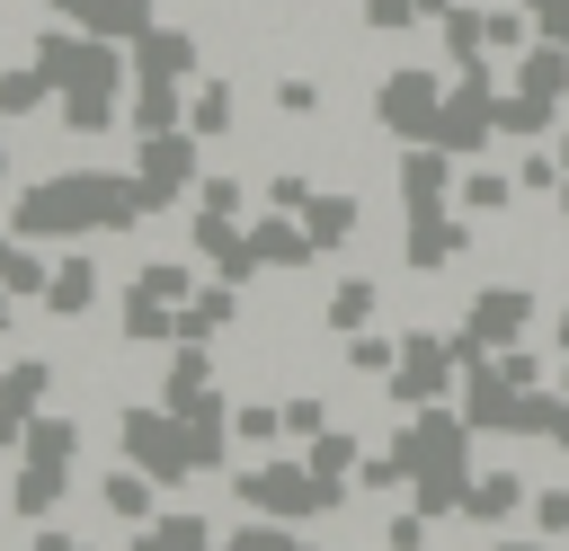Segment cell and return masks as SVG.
<instances>
[{"label": "cell", "instance_id": "obj_45", "mask_svg": "<svg viewBox=\"0 0 569 551\" xmlns=\"http://www.w3.org/2000/svg\"><path fill=\"white\" fill-rule=\"evenodd\" d=\"M196 204H204V213H231V222H249V178H204V187H196Z\"/></svg>", "mask_w": 569, "mask_h": 551}, {"label": "cell", "instance_id": "obj_36", "mask_svg": "<svg viewBox=\"0 0 569 551\" xmlns=\"http://www.w3.org/2000/svg\"><path fill=\"white\" fill-rule=\"evenodd\" d=\"M151 27H160L151 0H98V18H89V36H107V44H133V36H151Z\"/></svg>", "mask_w": 569, "mask_h": 551}, {"label": "cell", "instance_id": "obj_24", "mask_svg": "<svg viewBox=\"0 0 569 551\" xmlns=\"http://www.w3.org/2000/svg\"><path fill=\"white\" fill-rule=\"evenodd\" d=\"M551 124H560L551 98H533V89H498V142H560Z\"/></svg>", "mask_w": 569, "mask_h": 551}, {"label": "cell", "instance_id": "obj_11", "mask_svg": "<svg viewBox=\"0 0 569 551\" xmlns=\"http://www.w3.org/2000/svg\"><path fill=\"white\" fill-rule=\"evenodd\" d=\"M453 258H471V213H462V204L400 222V267H409V276H445Z\"/></svg>", "mask_w": 569, "mask_h": 551}, {"label": "cell", "instance_id": "obj_23", "mask_svg": "<svg viewBox=\"0 0 569 551\" xmlns=\"http://www.w3.org/2000/svg\"><path fill=\"white\" fill-rule=\"evenodd\" d=\"M98 507H107V515L133 533V524H151V515H160V480L124 462V471H107V480H98Z\"/></svg>", "mask_w": 569, "mask_h": 551}, {"label": "cell", "instance_id": "obj_8", "mask_svg": "<svg viewBox=\"0 0 569 551\" xmlns=\"http://www.w3.org/2000/svg\"><path fill=\"white\" fill-rule=\"evenodd\" d=\"M133 178H142V204L151 213H169L178 196H196L204 187V133H133Z\"/></svg>", "mask_w": 569, "mask_h": 551}, {"label": "cell", "instance_id": "obj_51", "mask_svg": "<svg viewBox=\"0 0 569 551\" xmlns=\"http://www.w3.org/2000/svg\"><path fill=\"white\" fill-rule=\"evenodd\" d=\"M551 347H560V355H569V302H560V311H551Z\"/></svg>", "mask_w": 569, "mask_h": 551}, {"label": "cell", "instance_id": "obj_22", "mask_svg": "<svg viewBox=\"0 0 569 551\" xmlns=\"http://www.w3.org/2000/svg\"><path fill=\"white\" fill-rule=\"evenodd\" d=\"M53 124L80 133V142H89V133H116V124H124V89H62V98H53Z\"/></svg>", "mask_w": 569, "mask_h": 551}, {"label": "cell", "instance_id": "obj_41", "mask_svg": "<svg viewBox=\"0 0 569 551\" xmlns=\"http://www.w3.org/2000/svg\"><path fill=\"white\" fill-rule=\"evenodd\" d=\"M525 515H533V533H542V542H569V480L533 489V507H525Z\"/></svg>", "mask_w": 569, "mask_h": 551}, {"label": "cell", "instance_id": "obj_21", "mask_svg": "<svg viewBox=\"0 0 569 551\" xmlns=\"http://www.w3.org/2000/svg\"><path fill=\"white\" fill-rule=\"evenodd\" d=\"M436 36H445V62H453V71L498 62V53H489V9H471V0H453V9L436 18Z\"/></svg>", "mask_w": 569, "mask_h": 551}, {"label": "cell", "instance_id": "obj_7", "mask_svg": "<svg viewBox=\"0 0 569 551\" xmlns=\"http://www.w3.org/2000/svg\"><path fill=\"white\" fill-rule=\"evenodd\" d=\"M436 116H445V71H427V62H391V71L373 80V124H382L391 142H427Z\"/></svg>", "mask_w": 569, "mask_h": 551}, {"label": "cell", "instance_id": "obj_56", "mask_svg": "<svg viewBox=\"0 0 569 551\" xmlns=\"http://www.w3.org/2000/svg\"><path fill=\"white\" fill-rule=\"evenodd\" d=\"M418 9H427V18H445V9H453V0H418Z\"/></svg>", "mask_w": 569, "mask_h": 551}, {"label": "cell", "instance_id": "obj_53", "mask_svg": "<svg viewBox=\"0 0 569 551\" xmlns=\"http://www.w3.org/2000/svg\"><path fill=\"white\" fill-rule=\"evenodd\" d=\"M551 444H560V453H569V409H560V427H551Z\"/></svg>", "mask_w": 569, "mask_h": 551}, {"label": "cell", "instance_id": "obj_34", "mask_svg": "<svg viewBox=\"0 0 569 551\" xmlns=\"http://www.w3.org/2000/svg\"><path fill=\"white\" fill-rule=\"evenodd\" d=\"M338 355H347V373L391 382V364H400V329H391V338H382V329H356V338H338Z\"/></svg>", "mask_w": 569, "mask_h": 551}, {"label": "cell", "instance_id": "obj_9", "mask_svg": "<svg viewBox=\"0 0 569 551\" xmlns=\"http://www.w3.org/2000/svg\"><path fill=\"white\" fill-rule=\"evenodd\" d=\"M533 311H542V302H533V284H516V276H507V284H480V293H471V311H462V329H453L462 364H480V355L516 347V338L533 329Z\"/></svg>", "mask_w": 569, "mask_h": 551}, {"label": "cell", "instance_id": "obj_39", "mask_svg": "<svg viewBox=\"0 0 569 551\" xmlns=\"http://www.w3.org/2000/svg\"><path fill=\"white\" fill-rule=\"evenodd\" d=\"M356 27H373V36H409V27H427V9H418V0H356Z\"/></svg>", "mask_w": 569, "mask_h": 551}, {"label": "cell", "instance_id": "obj_50", "mask_svg": "<svg viewBox=\"0 0 569 551\" xmlns=\"http://www.w3.org/2000/svg\"><path fill=\"white\" fill-rule=\"evenodd\" d=\"M9 329H18V293L0 284V338H9Z\"/></svg>", "mask_w": 569, "mask_h": 551}, {"label": "cell", "instance_id": "obj_38", "mask_svg": "<svg viewBox=\"0 0 569 551\" xmlns=\"http://www.w3.org/2000/svg\"><path fill=\"white\" fill-rule=\"evenodd\" d=\"M133 284H142L151 302H187V293H196V267H187V258H151V267H133Z\"/></svg>", "mask_w": 569, "mask_h": 551}, {"label": "cell", "instance_id": "obj_29", "mask_svg": "<svg viewBox=\"0 0 569 551\" xmlns=\"http://www.w3.org/2000/svg\"><path fill=\"white\" fill-rule=\"evenodd\" d=\"M516 89H533V98H569V44H551V36H533L525 53H516Z\"/></svg>", "mask_w": 569, "mask_h": 551}, {"label": "cell", "instance_id": "obj_14", "mask_svg": "<svg viewBox=\"0 0 569 551\" xmlns=\"http://www.w3.org/2000/svg\"><path fill=\"white\" fill-rule=\"evenodd\" d=\"M124 53H133V80H196V71H204V44H196V27H169V18H160L151 36H133Z\"/></svg>", "mask_w": 569, "mask_h": 551}, {"label": "cell", "instance_id": "obj_17", "mask_svg": "<svg viewBox=\"0 0 569 551\" xmlns=\"http://www.w3.org/2000/svg\"><path fill=\"white\" fill-rule=\"evenodd\" d=\"M124 124L133 133H178L187 124V80H133L124 89Z\"/></svg>", "mask_w": 569, "mask_h": 551}, {"label": "cell", "instance_id": "obj_26", "mask_svg": "<svg viewBox=\"0 0 569 551\" xmlns=\"http://www.w3.org/2000/svg\"><path fill=\"white\" fill-rule=\"evenodd\" d=\"M373 311H382V284H373V276H338L329 302H320V329L356 338V329H373Z\"/></svg>", "mask_w": 569, "mask_h": 551}, {"label": "cell", "instance_id": "obj_3", "mask_svg": "<svg viewBox=\"0 0 569 551\" xmlns=\"http://www.w3.org/2000/svg\"><path fill=\"white\" fill-rule=\"evenodd\" d=\"M347 489L356 480H329V471H311V453H284V444L231 471V498L249 515H276V524H320V515L347 507Z\"/></svg>", "mask_w": 569, "mask_h": 551}, {"label": "cell", "instance_id": "obj_35", "mask_svg": "<svg viewBox=\"0 0 569 551\" xmlns=\"http://www.w3.org/2000/svg\"><path fill=\"white\" fill-rule=\"evenodd\" d=\"M231 435L249 453H276L284 444V400H231Z\"/></svg>", "mask_w": 569, "mask_h": 551}, {"label": "cell", "instance_id": "obj_27", "mask_svg": "<svg viewBox=\"0 0 569 551\" xmlns=\"http://www.w3.org/2000/svg\"><path fill=\"white\" fill-rule=\"evenodd\" d=\"M62 498H71V471H53V462H27V453H18V480H9V507H18L27 524H44V515H53Z\"/></svg>", "mask_w": 569, "mask_h": 551}, {"label": "cell", "instance_id": "obj_28", "mask_svg": "<svg viewBox=\"0 0 569 551\" xmlns=\"http://www.w3.org/2000/svg\"><path fill=\"white\" fill-rule=\"evenodd\" d=\"M231 124H240V89H231L222 71H213V80H196V89H187V133H204V142H222Z\"/></svg>", "mask_w": 569, "mask_h": 551}, {"label": "cell", "instance_id": "obj_58", "mask_svg": "<svg viewBox=\"0 0 569 551\" xmlns=\"http://www.w3.org/2000/svg\"><path fill=\"white\" fill-rule=\"evenodd\" d=\"M0 267H9V231H0Z\"/></svg>", "mask_w": 569, "mask_h": 551}, {"label": "cell", "instance_id": "obj_1", "mask_svg": "<svg viewBox=\"0 0 569 551\" xmlns=\"http://www.w3.org/2000/svg\"><path fill=\"white\" fill-rule=\"evenodd\" d=\"M133 222H151V204H142V178L133 169H53V178H36V187H18L9 196V231L18 240H107V231H133Z\"/></svg>", "mask_w": 569, "mask_h": 551}, {"label": "cell", "instance_id": "obj_4", "mask_svg": "<svg viewBox=\"0 0 569 551\" xmlns=\"http://www.w3.org/2000/svg\"><path fill=\"white\" fill-rule=\"evenodd\" d=\"M453 391H462V347H453V329H400V364H391L382 400L409 418V409H436V400H453Z\"/></svg>", "mask_w": 569, "mask_h": 551}, {"label": "cell", "instance_id": "obj_16", "mask_svg": "<svg viewBox=\"0 0 569 551\" xmlns=\"http://www.w3.org/2000/svg\"><path fill=\"white\" fill-rule=\"evenodd\" d=\"M222 329H240V284H222V276H204L187 302H178V338H222Z\"/></svg>", "mask_w": 569, "mask_h": 551}, {"label": "cell", "instance_id": "obj_30", "mask_svg": "<svg viewBox=\"0 0 569 551\" xmlns=\"http://www.w3.org/2000/svg\"><path fill=\"white\" fill-rule=\"evenodd\" d=\"M0 116L18 124V116H53V80H44V62L27 53V62H0Z\"/></svg>", "mask_w": 569, "mask_h": 551}, {"label": "cell", "instance_id": "obj_2", "mask_svg": "<svg viewBox=\"0 0 569 551\" xmlns=\"http://www.w3.org/2000/svg\"><path fill=\"white\" fill-rule=\"evenodd\" d=\"M471 435H480V427H471L462 409H445V400H436V409H409V427L391 435V453L409 462V507H418V515H436V524L462 515V489H471V471H480V462H471Z\"/></svg>", "mask_w": 569, "mask_h": 551}, {"label": "cell", "instance_id": "obj_12", "mask_svg": "<svg viewBox=\"0 0 569 551\" xmlns=\"http://www.w3.org/2000/svg\"><path fill=\"white\" fill-rule=\"evenodd\" d=\"M187 240H196V258L222 276V284H258L267 267H258V249H249V222H231V213H187Z\"/></svg>", "mask_w": 569, "mask_h": 551}, {"label": "cell", "instance_id": "obj_46", "mask_svg": "<svg viewBox=\"0 0 569 551\" xmlns=\"http://www.w3.org/2000/svg\"><path fill=\"white\" fill-rule=\"evenodd\" d=\"M427 524H436V515H418V507H400V515L382 524V551H427Z\"/></svg>", "mask_w": 569, "mask_h": 551}, {"label": "cell", "instance_id": "obj_40", "mask_svg": "<svg viewBox=\"0 0 569 551\" xmlns=\"http://www.w3.org/2000/svg\"><path fill=\"white\" fill-rule=\"evenodd\" d=\"M311 196H320V178H311V169H276V178L258 187V204H276V213H302Z\"/></svg>", "mask_w": 569, "mask_h": 551}, {"label": "cell", "instance_id": "obj_43", "mask_svg": "<svg viewBox=\"0 0 569 551\" xmlns=\"http://www.w3.org/2000/svg\"><path fill=\"white\" fill-rule=\"evenodd\" d=\"M320 427H329V400H320V391H284V435H293V444H311Z\"/></svg>", "mask_w": 569, "mask_h": 551}, {"label": "cell", "instance_id": "obj_33", "mask_svg": "<svg viewBox=\"0 0 569 551\" xmlns=\"http://www.w3.org/2000/svg\"><path fill=\"white\" fill-rule=\"evenodd\" d=\"M0 400L36 418V409L53 400V364H44V355H9V364H0Z\"/></svg>", "mask_w": 569, "mask_h": 551}, {"label": "cell", "instance_id": "obj_19", "mask_svg": "<svg viewBox=\"0 0 569 551\" xmlns=\"http://www.w3.org/2000/svg\"><path fill=\"white\" fill-rule=\"evenodd\" d=\"M302 222H311V240H320V258H338L356 231H365V204H356V187H320L311 204H302Z\"/></svg>", "mask_w": 569, "mask_h": 551}, {"label": "cell", "instance_id": "obj_31", "mask_svg": "<svg viewBox=\"0 0 569 551\" xmlns=\"http://www.w3.org/2000/svg\"><path fill=\"white\" fill-rule=\"evenodd\" d=\"M27 462L71 471V462H80V418H71V409H36V427H27Z\"/></svg>", "mask_w": 569, "mask_h": 551}, {"label": "cell", "instance_id": "obj_20", "mask_svg": "<svg viewBox=\"0 0 569 551\" xmlns=\"http://www.w3.org/2000/svg\"><path fill=\"white\" fill-rule=\"evenodd\" d=\"M116 329H124V347H178V302H151L142 284H124L116 293Z\"/></svg>", "mask_w": 569, "mask_h": 551}, {"label": "cell", "instance_id": "obj_15", "mask_svg": "<svg viewBox=\"0 0 569 551\" xmlns=\"http://www.w3.org/2000/svg\"><path fill=\"white\" fill-rule=\"evenodd\" d=\"M525 507H533L525 471H471V489H462V524H480V533H498V524L525 515Z\"/></svg>", "mask_w": 569, "mask_h": 551}, {"label": "cell", "instance_id": "obj_5", "mask_svg": "<svg viewBox=\"0 0 569 551\" xmlns=\"http://www.w3.org/2000/svg\"><path fill=\"white\" fill-rule=\"evenodd\" d=\"M116 444H124V462L151 471L160 489H187V480H196V462H187V418H178L169 400H124V409H116Z\"/></svg>", "mask_w": 569, "mask_h": 551}, {"label": "cell", "instance_id": "obj_10", "mask_svg": "<svg viewBox=\"0 0 569 551\" xmlns=\"http://www.w3.org/2000/svg\"><path fill=\"white\" fill-rule=\"evenodd\" d=\"M391 187H400V213H445L453 187H462V160H453L445 142H400Z\"/></svg>", "mask_w": 569, "mask_h": 551}, {"label": "cell", "instance_id": "obj_57", "mask_svg": "<svg viewBox=\"0 0 569 551\" xmlns=\"http://www.w3.org/2000/svg\"><path fill=\"white\" fill-rule=\"evenodd\" d=\"M551 151H560V169H569V133H560V142H551Z\"/></svg>", "mask_w": 569, "mask_h": 551}, {"label": "cell", "instance_id": "obj_42", "mask_svg": "<svg viewBox=\"0 0 569 551\" xmlns=\"http://www.w3.org/2000/svg\"><path fill=\"white\" fill-rule=\"evenodd\" d=\"M560 178H569V169H560V151H542V142L516 160V187H525V196H560Z\"/></svg>", "mask_w": 569, "mask_h": 551}, {"label": "cell", "instance_id": "obj_6", "mask_svg": "<svg viewBox=\"0 0 569 551\" xmlns=\"http://www.w3.org/2000/svg\"><path fill=\"white\" fill-rule=\"evenodd\" d=\"M427 142H445L453 160H480L489 142H498V62H480V71H453L445 80V116H436V133Z\"/></svg>", "mask_w": 569, "mask_h": 551}, {"label": "cell", "instance_id": "obj_55", "mask_svg": "<svg viewBox=\"0 0 569 551\" xmlns=\"http://www.w3.org/2000/svg\"><path fill=\"white\" fill-rule=\"evenodd\" d=\"M489 551H551V542H489Z\"/></svg>", "mask_w": 569, "mask_h": 551}, {"label": "cell", "instance_id": "obj_49", "mask_svg": "<svg viewBox=\"0 0 569 551\" xmlns=\"http://www.w3.org/2000/svg\"><path fill=\"white\" fill-rule=\"evenodd\" d=\"M124 551H178V542H169L160 524H133V533H124Z\"/></svg>", "mask_w": 569, "mask_h": 551}, {"label": "cell", "instance_id": "obj_37", "mask_svg": "<svg viewBox=\"0 0 569 551\" xmlns=\"http://www.w3.org/2000/svg\"><path fill=\"white\" fill-rule=\"evenodd\" d=\"M302 453H311V471H329V480H356V471H365V444H356L347 427H320Z\"/></svg>", "mask_w": 569, "mask_h": 551}, {"label": "cell", "instance_id": "obj_47", "mask_svg": "<svg viewBox=\"0 0 569 551\" xmlns=\"http://www.w3.org/2000/svg\"><path fill=\"white\" fill-rule=\"evenodd\" d=\"M18 551H89V542H80V533H71V524H36V533H27V542H18Z\"/></svg>", "mask_w": 569, "mask_h": 551}, {"label": "cell", "instance_id": "obj_52", "mask_svg": "<svg viewBox=\"0 0 569 551\" xmlns=\"http://www.w3.org/2000/svg\"><path fill=\"white\" fill-rule=\"evenodd\" d=\"M551 213H560V231H569V178H560V196H551Z\"/></svg>", "mask_w": 569, "mask_h": 551}, {"label": "cell", "instance_id": "obj_25", "mask_svg": "<svg viewBox=\"0 0 569 551\" xmlns=\"http://www.w3.org/2000/svg\"><path fill=\"white\" fill-rule=\"evenodd\" d=\"M89 302H98V258L62 249V258H53V284H44V311H53V320H80Z\"/></svg>", "mask_w": 569, "mask_h": 551}, {"label": "cell", "instance_id": "obj_48", "mask_svg": "<svg viewBox=\"0 0 569 551\" xmlns=\"http://www.w3.org/2000/svg\"><path fill=\"white\" fill-rule=\"evenodd\" d=\"M27 427H36V418H27V409H9V400H0V453H27Z\"/></svg>", "mask_w": 569, "mask_h": 551}, {"label": "cell", "instance_id": "obj_18", "mask_svg": "<svg viewBox=\"0 0 569 551\" xmlns=\"http://www.w3.org/2000/svg\"><path fill=\"white\" fill-rule=\"evenodd\" d=\"M516 169H489V160H462V187H453V204L471 213V222H498V213H516Z\"/></svg>", "mask_w": 569, "mask_h": 551}, {"label": "cell", "instance_id": "obj_44", "mask_svg": "<svg viewBox=\"0 0 569 551\" xmlns=\"http://www.w3.org/2000/svg\"><path fill=\"white\" fill-rule=\"evenodd\" d=\"M276 116H320V80L311 71H276Z\"/></svg>", "mask_w": 569, "mask_h": 551}, {"label": "cell", "instance_id": "obj_13", "mask_svg": "<svg viewBox=\"0 0 569 551\" xmlns=\"http://www.w3.org/2000/svg\"><path fill=\"white\" fill-rule=\"evenodd\" d=\"M249 249H258V267H267V276H302V267H320L311 222H302V213H276V204H258V213H249Z\"/></svg>", "mask_w": 569, "mask_h": 551}, {"label": "cell", "instance_id": "obj_32", "mask_svg": "<svg viewBox=\"0 0 569 551\" xmlns=\"http://www.w3.org/2000/svg\"><path fill=\"white\" fill-rule=\"evenodd\" d=\"M196 391H213V347L204 338H178L169 347V373H160V400H196Z\"/></svg>", "mask_w": 569, "mask_h": 551}, {"label": "cell", "instance_id": "obj_54", "mask_svg": "<svg viewBox=\"0 0 569 551\" xmlns=\"http://www.w3.org/2000/svg\"><path fill=\"white\" fill-rule=\"evenodd\" d=\"M0 178H9V116H0Z\"/></svg>", "mask_w": 569, "mask_h": 551}]
</instances>
